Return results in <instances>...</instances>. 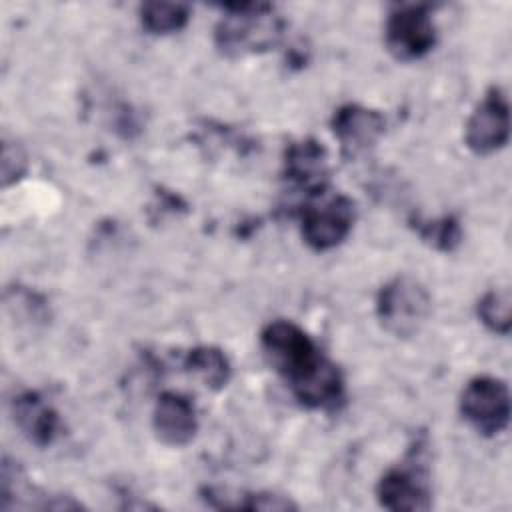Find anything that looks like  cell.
Masks as SVG:
<instances>
[{
  "mask_svg": "<svg viewBox=\"0 0 512 512\" xmlns=\"http://www.w3.org/2000/svg\"><path fill=\"white\" fill-rule=\"evenodd\" d=\"M260 346L302 406L326 412L340 408L346 394L342 372L304 328L290 320H272L260 332Z\"/></svg>",
  "mask_w": 512,
  "mask_h": 512,
  "instance_id": "cell-1",
  "label": "cell"
},
{
  "mask_svg": "<svg viewBox=\"0 0 512 512\" xmlns=\"http://www.w3.org/2000/svg\"><path fill=\"white\" fill-rule=\"evenodd\" d=\"M284 30L286 22L272 4H226L214 28V46L226 58L264 54L280 44Z\"/></svg>",
  "mask_w": 512,
  "mask_h": 512,
  "instance_id": "cell-2",
  "label": "cell"
},
{
  "mask_svg": "<svg viewBox=\"0 0 512 512\" xmlns=\"http://www.w3.org/2000/svg\"><path fill=\"white\" fill-rule=\"evenodd\" d=\"M426 452V440L416 438L404 458L380 476L376 500L382 508L392 512H420L432 508V480Z\"/></svg>",
  "mask_w": 512,
  "mask_h": 512,
  "instance_id": "cell-3",
  "label": "cell"
},
{
  "mask_svg": "<svg viewBox=\"0 0 512 512\" xmlns=\"http://www.w3.org/2000/svg\"><path fill=\"white\" fill-rule=\"evenodd\" d=\"M432 312L428 290L412 276L402 274L388 280L376 296V316L380 326L396 336L410 338L426 324Z\"/></svg>",
  "mask_w": 512,
  "mask_h": 512,
  "instance_id": "cell-4",
  "label": "cell"
},
{
  "mask_svg": "<svg viewBox=\"0 0 512 512\" xmlns=\"http://www.w3.org/2000/svg\"><path fill=\"white\" fill-rule=\"evenodd\" d=\"M384 46L398 62L424 58L436 46V26L426 4H398L384 24Z\"/></svg>",
  "mask_w": 512,
  "mask_h": 512,
  "instance_id": "cell-5",
  "label": "cell"
},
{
  "mask_svg": "<svg viewBox=\"0 0 512 512\" xmlns=\"http://www.w3.org/2000/svg\"><path fill=\"white\" fill-rule=\"evenodd\" d=\"M462 418L486 438L498 436L510 422V390L496 376H474L460 394Z\"/></svg>",
  "mask_w": 512,
  "mask_h": 512,
  "instance_id": "cell-6",
  "label": "cell"
},
{
  "mask_svg": "<svg viewBox=\"0 0 512 512\" xmlns=\"http://www.w3.org/2000/svg\"><path fill=\"white\" fill-rule=\"evenodd\" d=\"M510 138V104L500 86H490L482 100L472 110L466 128L464 142L476 156H490L502 150Z\"/></svg>",
  "mask_w": 512,
  "mask_h": 512,
  "instance_id": "cell-7",
  "label": "cell"
},
{
  "mask_svg": "<svg viewBox=\"0 0 512 512\" xmlns=\"http://www.w3.org/2000/svg\"><path fill=\"white\" fill-rule=\"evenodd\" d=\"M354 214V202L342 194L326 200L320 206H308L302 212V240L316 252H328L348 238L352 232Z\"/></svg>",
  "mask_w": 512,
  "mask_h": 512,
  "instance_id": "cell-8",
  "label": "cell"
},
{
  "mask_svg": "<svg viewBox=\"0 0 512 512\" xmlns=\"http://www.w3.org/2000/svg\"><path fill=\"white\" fill-rule=\"evenodd\" d=\"M330 128L346 158L370 152L386 130V120L378 110L362 104H344L334 110Z\"/></svg>",
  "mask_w": 512,
  "mask_h": 512,
  "instance_id": "cell-9",
  "label": "cell"
},
{
  "mask_svg": "<svg viewBox=\"0 0 512 512\" xmlns=\"http://www.w3.org/2000/svg\"><path fill=\"white\" fill-rule=\"evenodd\" d=\"M156 438L172 448L190 444L198 432V416L192 400L180 392H162L152 410Z\"/></svg>",
  "mask_w": 512,
  "mask_h": 512,
  "instance_id": "cell-10",
  "label": "cell"
},
{
  "mask_svg": "<svg viewBox=\"0 0 512 512\" xmlns=\"http://www.w3.org/2000/svg\"><path fill=\"white\" fill-rule=\"evenodd\" d=\"M284 178L296 190L320 196L328 184L326 148L314 138L292 142L284 154Z\"/></svg>",
  "mask_w": 512,
  "mask_h": 512,
  "instance_id": "cell-11",
  "label": "cell"
},
{
  "mask_svg": "<svg viewBox=\"0 0 512 512\" xmlns=\"http://www.w3.org/2000/svg\"><path fill=\"white\" fill-rule=\"evenodd\" d=\"M10 414L28 442L46 448L60 434L58 412L36 392H22L10 404Z\"/></svg>",
  "mask_w": 512,
  "mask_h": 512,
  "instance_id": "cell-12",
  "label": "cell"
},
{
  "mask_svg": "<svg viewBox=\"0 0 512 512\" xmlns=\"http://www.w3.org/2000/svg\"><path fill=\"white\" fill-rule=\"evenodd\" d=\"M184 368L208 390H222L232 376L228 356L216 346H196L188 350Z\"/></svg>",
  "mask_w": 512,
  "mask_h": 512,
  "instance_id": "cell-13",
  "label": "cell"
},
{
  "mask_svg": "<svg viewBox=\"0 0 512 512\" xmlns=\"http://www.w3.org/2000/svg\"><path fill=\"white\" fill-rule=\"evenodd\" d=\"M202 500L210 508H234V510H296V504L274 492H230L222 488H204Z\"/></svg>",
  "mask_w": 512,
  "mask_h": 512,
  "instance_id": "cell-14",
  "label": "cell"
},
{
  "mask_svg": "<svg viewBox=\"0 0 512 512\" xmlns=\"http://www.w3.org/2000/svg\"><path fill=\"white\" fill-rule=\"evenodd\" d=\"M140 24L152 36L180 32L190 20V6L182 2H144L140 6Z\"/></svg>",
  "mask_w": 512,
  "mask_h": 512,
  "instance_id": "cell-15",
  "label": "cell"
},
{
  "mask_svg": "<svg viewBox=\"0 0 512 512\" xmlns=\"http://www.w3.org/2000/svg\"><path fill=\"white\" fill-rule=\"evenodd\" d=\"M410 224L420 236V240L438 252H452L462 242V226L458 218H454L452 214L432 218V220L412 216Z\"/></svg>",
  "mask_w": 512,
  "mask_h": 512,
  "instance_id": "cell-16",
  "label": "cell"
},
{
  "mask_svg": "<svg viewBox=\"0 0 512 512\" xmlns=\"http://www.w3.org/2000/svg\"><path fill=\"white\" fill-rule=\"evenodd\" d=\"M510 290L508 288H492L488 290L476 304V314L480 322L494 334L508 336L510 334Z\"/></svg>",
  "mask_w": 512,
  "mask_h": 512,
  "instance_id": "cell-17",
  "label": "cell"
},
{
  "mask_svg": "<svg viewBox=\"0 0 512 512\" xmlns=\"http://www.w3.org/2000/svg\"><path fill=\"white\" fill-rule=\"evenodd\" d=\"M28 172V156L24 148L14 142L6 140L2 142V188H8L24 178Z\"/></svg>",
  "mask_w": 512,
  "mask_h": 512,
  "instance_id": "cell-18",
  "label": "cell"
}]
</instances>
